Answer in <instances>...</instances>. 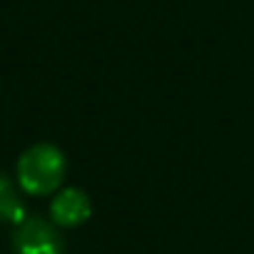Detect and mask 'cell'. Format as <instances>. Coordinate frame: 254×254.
Returning a JSON list of instances; mask_svg holds the SVG:
<instances>
[{"instance_id": "2", "label": "cell", "mask_w": 254, "mask_h": 254, "mask_svg": "<svg viewBox=\"0 0 254 254\" xmlns=\"http://www.w3.org/2000/svg\"><path fill=\"white\" fill-rule=\"evenodd\" d=\"M15 254H63L58 232L43 219H25L13 239Z\"/></svg>"}, {"instance_id": "1", "label": "cell", "mask_w": 254, "mask_h": 254, "mask_svg": "<svg viewBox=\"0 0 254 254\" xmlns=\"http://www.w3.org/2000/svg\"><path fill=\"white\" fill-rule=\"evenodd\" d=\"M63 175H65V157L53 145H35L28 152H23L18 162L20 187L28 194H48L58 190Z\"/></svg>"}, {"instance_id": "4", "label": "cell", "mask_w": 254, "mask_h": 254, "mask_svg": "<svg viewBox=\"0 0 254 254\" xmlns=\"http://www.w3.org/2000/svg\"><path fill=\"white\" fill-rule=\"evenodd\" d=\"M0 222H10V224H23L25 222L23 202L15 194L13 182L3 175H0Z\"/></svg>"}, {"instance_id": "3", "label": "cell", "mask_w": 254, "mask_h": 254, "mask_svg": "<svg viewBox=\"0 0 254 254\" xmlns=\"http://www.w3.org/2000/svg\"><path fill=\"white\" fill-rule=\"evenodd\" d=\"M90 217V199L85 192L80 190H65L55 197L53 202V219L58 224H65V227H72V224H80Z\"/></svg>"}]
</instances>
